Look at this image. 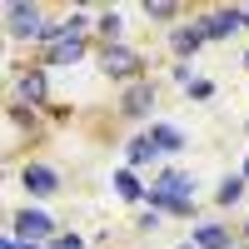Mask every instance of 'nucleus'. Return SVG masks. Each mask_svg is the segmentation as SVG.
Returning a JSON list of instances; mask_svg holds the SVG:
<instances>
[{
  "mask_svg": "<svg viewBox=\"0 0 249 249\" xmlns=\"http://www.w3.org/2000/svg\"><path fill=\"white\" fill-rule=\"evenodd\" d=\"M15 179H20V190H25V204H50L55 195H65V175H60V164L35 160V155L20 160Z\"/></svg>",
  "mask_w": 249,
  "mask_h": 249,
  "instance_id": "0eeeda50",
  "label": "nucleus"
},
{
  "mask_svg": "<svg viewBox=\"0 0 249 249\" xmlns=\"http://www.w3.org/2000/svg\"><path fill=\"white\" fill-rule=\"evenodd\" d=\"M239 175H244V179H249V150H244V160H239Z\"/></svg>",
  "mask_w": 249,
  "mask_h": 249,
  "instance_id": "b1692460",
  "label": "nucleus"
},
{
  "mask_svg": "<svg viewBox=\"0 0 249 249\" xmlns=\"http://www.w3.org/2000/svg\"><path fill=\"white\" fill-rule=\"evenodd\" d=\"M155 190H164L170 199H184V204H199V175L184 170V164H160V170L150 175Z\"/></svg>",
  "mask_w": 249,
  "mask_h": 249,
  "instance_id": "9b49d317",
  "label": "nucleus"
},
{
  "mask_svg": "<svg viewBox=\"0 0 249 249\" xmlns=\"http://www.w3.org/2000/svg\"><path fill=\"white\" fill-rule=\"evenodd\" d=\"M244 140H249V115H244Z\"/></svg>",
  "mask_w": 249,
  "mask_h": 249,
  "instance_id": "cd10ccee",
  "label": "nucleus"
},
{
  "mask_svg": "<svg viewBox=\"0 0 249 249\" xmlns=\"http://www.w3.org/2000/svg\"><path fill=\"white\" fill-rule=\"evenodd\" d=\"M110 190L120 204H135V210H144V195H150V179H144L140 170H130V164H120V170L110 175Z\"/></svg>",
  "mask_w": 249,
  "mask_h": 249,
  "instance_id": "ddd939ff",
  "label": "nucleus"
},
{
  "mask_svg": "<svg viewBox=\"0 0 249 249\" xmlns=\"http://www.w3.org/2000/svg\"><path fill=\"white\" fill-rule=\"evenodd\" d=\"M5 120H10V144L35 140V135H40V115L25 110V105H10V100H5Z\"/></svg>",
  "mask_w": 249,
  "mask_h": 249,
  "instance_id": "f3484780",
  "label": "nucleus"
},
{
  "mask_svg": "<svg viewBox=\"0 0 249 249\" xmlns=\"http://www.w3.org/2000/svg\"><path fill=\"white\" fill-rule=\"evenodd\" d=\"M90 65H95V75H105L115 90H120V85H135V80L150 75L144 50L130 45V40H124V45H95V60H90Z\"/></svg>",
  "mask_w": 249,
  "mask_h": 249,
  "instance_id": "7ed1b4c3",
  "label": "nucleus"
},
{
  "mask_svg": "<svg viewBox=\"0 0 249 249\" xmlns=\"http://www.w3.org/2000/svg\"><path fill=\"white\" fill-rule=\"evenodd\" d=\"M144 135H150V144L160 150L164 164H179V155L190 150V130H184V124H175V120H164V115L144 124Z\"/></svg>",
  "mask_w": 249,
  "mask_h": 249,
  "instance_id": "9d476101",
  "label": "nucleus"
},
{
  "mask_svg": "<svg viewBox=\"0 0 249 249\" xmlns=\"http://www.w3.org/2000/svg\"><path fill=\"white\" fill-rule=\"evenodd\" d=\"M190 239L199 249H239V230L230 219H214V214H204L199 224H190Z\"/></svg>",
  "mask_w": 249,
  "mask_h": 249,
  "instance_id": "f8f14e48",
  "label": "nucleus"
},
{
  "mask_svg": "<svg viewBox=\"0 0 249 249\" xmlns=\"http://www.w3.org/2000/svg\"><path fill=\"white\" fill-rule=\"evenodd\" d=\"M204 35H210V45H230L234 35H244V5H204L195 10Z\"/></svg>",
  "mask_w": 249,
  "mask_h": 249,
  "instance_id": "1a4fd4ad",
  "label": "nucleus"
},
{
  "mask_svg": "<svg viewBox=\"0 0 249 249\" xmlns=\"http://www.w3.org/2000/svg\"><path fill=\"white\" fill-rule=\"evenodd\" d=\"M155 110H160V80L155 75H144V80H135V85L115 90V120L135 124V130H144L150 120H160Z\"/></svg>",
  "mask_w": 249,
  "mask_h": 249,
  "instance_id": "20e7f679",
  "label": "nucleus"
},
{
  "mask_svg": "<svg viewBox=\"0 0 249 249\" xmlns=\"http://www.w3.org/2000/svg\"><path fill=\"white\" fill-rule=\"evenodd\" d=\"M5 234L20 239V244H55L60 239V219L45 210V204H20V210H10V219H5Z\"/></svg>",
  "mask_w": 249,
  "mask_h": 249,
  "instance_id": "423d86ee",
  "label": "nucleus"
},
{
  "mask_svg": "<svg viewBox=\"0 0 249 249\" xmlns=\"http://www.w3.org/2000/svg\"><path fill=\"white\" fill-rule=\"evenodd\" d=\"M244 30H249V5H244Z\"/></svg>",
  "mask_w": 249,
  "mask_h": 249,
  "instance_id": "bb28decb",
  "label": "nucleus"
},
{
  "mask_svg": "<svg viewBox=\"0 0 249 249\" xmlns=\"http://www.w3.org/2000/svg\"><path fill=\"white\" fill-rule=\"evenodd\" d=\"M239 249H249V214H244V224H239Z\"/></svg>",
  "mask_w": 249,
  "mask_h": 249,
  "instance_id": "5701e85b",
  "label": "nucleus"
},
{
  "mask_svg": "<svg viewBox=\"0 0 249 249\" xmlns=\"http://www.w3.org/2000/svg\"><path fill=\"white\" fill-rule=\"evenodd\" d=\"M140 15L150 20V25H164V30H175L179 20H184V5H179V0H144V5H140Z\"/></svg>",
  "mask_w": 249,
  "mask_h": 249,
  "instance_id": "a211bd4d",
  "label": "nucleus"
},
{
  "mask_svg": "<svg viewBox=\"0 0 249 249\" xmlns=\"http://www.w3.org/2000/svg\"><path fill=\"white\" fill-rule=\"evenodd\" d=\"M214 210H224V214H234L239 204H249V179L239 175V170H230V175H219V184H214Z\"/></svg>",
  "mask_w": 249,
  "mask_h": 249,
  "instance_id": "4468645a",
  "label": "nucleus"
},
{
  "mask_svg": "<svg viewBox=\"0 0 249 249\" xmlns=\"http://www.w3.org/2000/svg\"><path fill=\"white\" fill-rule=\"evenodd\" d=\"M50 20H55L50 5H40V0H5V5H0V30H5V45H30V50H40Z\"/></svg>",
  "mask_w": 249,
  "mask_h": 249,
  "instance_id": "f03ea898",
  "label": "nucleus"
},
{
  "mask_svg": "<svg viewBox=\"0 0 249 249\" xmlns=\"http://www.w3.org/2000/svg\"><path fill=\"white\" fill-rule=\"evenodd\" d=\"M199 75H204V70H195V65H184V60H170V85H175L179 95L190 90V85H195Z\"/></svg>",
  "mask_w": 249,
  "mask_h": 249,
  "instance_id": "6ab92c4d",
  "label": "nucleus"
},
{
  "mask_svg": "<svg viewBox=\"0 0 249 249\" xmlns=\"http://www.w3.org/2000/svg\"><path fill=\"white\" fill-rule=\"evenodd\" d=\"M50 65H40V60H30V65H10V105H25V110H50Z\"/></svg>",
  "mask_w": 249,
  "mask_h": 249,
  "instance_id": "39448f33",
  "label": "nucleus"
},
{
  "mask_svg": "<svg viewBox=\"0 0 249 249\" xmlns=\"http://www.w3.org/2000/svg\"><path fill=\"white\" fill-rule=\"evenodd\" d=\"M135 230H140V234H155V230H164V214L144 204V210H135Z\"/></svg>",
  "mask_w": 249,
  "mask_h": 249,
  "instance_id": "412c9836",
  "label": "nucleus"
},
{
  "mask_svg": "<svg viewBox=\"0 0 249 249\" xmlns=\"http://www.w3.org/2000/svg\"><path fill=\"white\" fill-rule=\"evenodd\" d=\"M124 164H130V170H140V175H144V170H160L164 160H160V150L150 144V135H144V130H135L130 140H124Z\"/></svg>",
  "mask_w": 249,
  "mask_h": 249,
  "instance_id": "2eb2a0df",
  "label": "nucleus"
},
{
  "mask_svg": "<svg viewBox=\"0 0 249 249\" xmlns=\"http://www.w3.org/2000/svg\"><path fill=\"white\" fill-rule=\"evenodd\" d=\"M164 50H170V60H184V65H195L199 50H210V35H204L199 15H184L175 30H164Z\"/></svg>",
  "mask_w": 249,
  "mask_h": 249,
  "instance_id": "6e6552de",
  "label": "nucleus"
},
{
  "mask_svg": "<svg viewBox=\"0 0 249 249\" xmlns=\"http://www.w3.org/2000/svg\"><path fill=\"white\" fill-rule=\"evenodd\" d=\"M239 65H244V70H249V50H244V55H239Z\"/></svg>",
  "mask_w": 249,
  "mask_h": 249,
  "instance_id": "a878e982",
  "label": "nucleus"
},
{
  "mask_svg": "<svg viewBox=\"0 0 249 249\" xmlns=\"http://www.w3.org/2000/svg\"><path fill=\"white\" fill-rule=\"evenodd\" d=\"M214 95H219V85H214V80H210V75H199V80H195V85H190V90H184V100H195V105H210V100H214Z\"/></svg>",
  "mask_w": 249,
  "mask_h": 249,
  "instance_id": "aec40b11",
  "label": "nucleus"
},
{
  "mask_svg": "<svg viewBox=\"0 0 249 249\" xmlns=\"http://www.w3.org/2000/svg\"><path fill=\"white\" fill-rule=\"evenodd\" d=\"M50 249H90V244H85V234H75V230H60V239H55Z\"/></svg>",
  "mask_w": 249,
  "mask_h": 249,
  "instance_id": "4be33fe9",
  "label": "nucleus"
},
{
  "mask_svg": "<svg viewBox=\"0 0 249 249\" xmlns=\"http://www.w3.org/2000/svg\"><path fill=\"white\" fill-rule=\"evenodd\" d=\"M175 249H199V244H195V239H179V244H175Z\"/></svg>",
  "mask_w": 249,
  "mask_h": 249,
  "instance_id": "393cba45",
  "label": "nucleus"
},
{
  "mask_svg": "<svg viewBox=\"0 0 249 249\" xmlns=\"http://www.w3.org/2000/svg\"><path fill=\"white\" fill-rule=\"evenodd\" d=\"M95 45H124V10L120 5L95 10Z\"/></svg>",
  "mask_w": 249,
  "mask_h": 249,
  "instance_id": "dca6fc26",
  "label": "nucleus"
},
{
  "mask_svg": "<svg viewBox=\"0 0 249 249\" xmlns=\"http://www.w3.org/2000/svg\"><path fill=\"white\" fill-rule=\"evenodd\" d=\"M40 65H50V70H75V65H85V60H95V35H75L65 25V10H60L50 20V30L45 40H40V50H35Z\"/></svg>",
  "mask_w": 249,
  "mask_h": 249,
  "instance_id": "f257e3e1",
  "label": "nucleus"
}]
</instances>
